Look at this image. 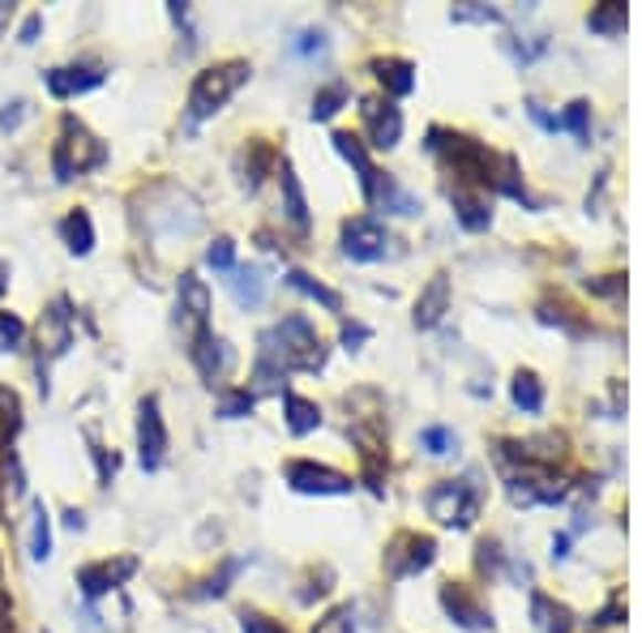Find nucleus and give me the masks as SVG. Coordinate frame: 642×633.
<instances>
[{
	"mask_svg": "<svg viewBox=\"0 0 642 633\" xmlns=\"http://www.w3.org/2000/svg\"><path fill=\"white\" fill-rule=\"evenodd\" d=\"M313 633H355V608L352 603H339V608H330L325 616H321Z\"/></svg>",
	"mask_w": 642,
	"mask_h": 633,
	"instance_id": "36",
	"label": "nucleus"
},
{
	"mask_svg": "<svg viewBox=\"0 0 642 633\" xmlns=\"http://www.w3.org/2000/svg\"><path fill=\"white\" fill-rule=\"evenodd\" d=\"M43 31V18L39 13H31L27 22H22V34H18V43H34V34Z\"/></svg>",
	"mask_w": 642,
	"mask_h": 633,
	"instance_id": "48",
	"label": "nucleus"
},
{
	"mask_svg": "<svg viewBox=\"0 0 642 633\" xmlns=\"http://www.w3.org/2000/svg\"><path fill=\"white\" fill-rule=\"evenodd\" d=\"M420 442H424V449H428L433 458H446V454L458 449V437H454L449 428H424V433H420Z\"/></svg>",
	"mask_w": 642,
	"mask_h": 633,
	"instance_id": "40",
	"label": "nucleus"
},
{
	"mask_svg": "<svg viewBox=\"0 0 642 633\" xmlns=\"http://www.w3.org/2000/svg\"><path fill=\"white\" fill-rule=\"evenodd\" d=\"M339 245H343V257H352V261H382V257L394 253V245H398V240H394V236H390L377 219L360 215V219L343 222Z\"/></svg>",
	"mask_w": 642,
	"mask_h": 633,
	"instance_id": "8",
	"label": "nucleus"
},
{
	"mask_svg": "<svg viewBox=\"0 0 642 633\" xmlns=\"http://www.w3.org/2000/svg\"><path fill=\"white\" fill-rule=\"evenodd\" d=\"M446 309H449V279L446 274H433L416 300V325L420 330H433L446 316Z\"/></svg>",
	"mask_w": 642,
	"mask_h": 633,
	"instance_id": "20",
	"label": "nucleus"
},
{
	"mask_svg": "<svg viewBox=\"0 0 642 633\" xmlns=\"http://www.w3.org/2000/svg\"><path fill=\"white\" fill-rule=\"evenodd\" d=\"M270 163H275V151L266 142H249V151H245V185L249 189L261 185V176L270 172Z\"/></svg>",
	"mask_w": 642,
	"mask_h": 633,
	"instance_id": "34",
	"label": "nucleus"
},
{
	"mask_svg": "<svg viewBox=\"0 0 642 633\" xmlns=\"http://www.w3.org/2000/svg\"><path fill=\"white\" fill-rule=\"evenodd\" d=\"M288 287L304 291L309 300H318L325 313H343V295H339L334 287L318 283V279H313V274H304V270H288Z\"/></svg>",
	"mask_w": 642,
	"mask_h": 633,
	"instance_id": "28",
	"label": "nucleus"
},
{
	"mask_svg": "<svg viewBox=\"0 0 642 633\" xmlns=\"http://www.w3.org/2000/svg\"><path fill=\"white\" fill-rule=\"evenodd\" d=\"M428 151L433 155H446V163L458 172V176H467L472 185H488L493 189V176H497V155L476 142V137H467V133H449V128H428Z\"/></svg>",
	"mask_w": 642,
	"mask_h": 633,
	"instance_id": "3",
	"label": "nucleus"
},
{
	"mask_svg": "<svg viewBox=\"0 0 642 633\" xmlns=\"http://www.w3.org/2000/svg\"><path fill=\"white\" fill-rule=\"evenodd\" d=\"M510 394H514V407H518V412L536 415L540 407H545V385H540L536 373H518Z\"/></svg>",
	"mask_w": 642,
	"mask_h": 633,
	"instance_id": "31",
	"label": "nucleus"
},
{
	"mask_svg": "<svg viewBox=\"0 0 642 633\" xmlns=\"http://www.w3.org/2000/svg\"><path fill=\"white\" fill-rule=\"evenodd\" d=\"M283 412H288V428L291 437H309L321 428V407L300 398V394H283Z\"/></svg>",
	"mask_w": 642,
	"mask_h": 633,
	"instance_id": "26",
	"label": "nucleus"
},
{
	"mask_svg": "<svg viewBox=\"0 0 642 633\" xmlns=\"http://www.w3.org/2000/svg\"><path fill=\"white\" fill-rule=\"evenodd\" d=\"M348 98H352L348 95V82H330V86H321L318 95H313V121H330V116H339Z\"/></svg>",
	"mask_w": 642,
	"mask_h": 633,
	"instance_id": "33",
	"label": "nucleus"
},
{
	"mask_svg": "<svg viewBox=\"0 0 642 633\" xmlns=\"http://www.w3.org/2000/svg\"><path fill=\"white\" fill-rule=\"evenodd\" d=\"M510 501L514 506H557L566 501V484L545 471L510 475Z\"/></svg>",
	"mask_w": 642,
	"mask_h": 633,
	"instance_id": "14",
	"label": "nucleus"
},
{
	"mask_svg": "<svg viewBox=\"0 0 642 633\" xmlns=\"http://www.w3.org/2000/svg\"><path fill=\"white\" fill-rule=\"evenodd\" d=\"M369 201L385 206L390 215H416V210H420V201L407 189H403L394 176H377V185H373V197H369Z\"/></svg>",
	"mask_w": 642,
	"mask_h": 633,
	"instance_id": "27",
	"label": "nucleus"
},
{
	"mask_svg": "<svg viewBox=\"0 0 642 633\" xmlns=\"http://www.w3.org/2000/svg\"><path fill=\"white\" fill-rule=\"evenodd\" d=\"M424 509H428V518H437L442 527H472L476 518H480V488L472 484V479H442V484H433L428 488V497H424Z\"/></svg>",
	"mask_w": 642,
	"mask_h": 633,
	"instance_id": "5",
	"label": "nucleus"
},
{
	"mask_svg": "<svg viewBox=\"0 0 642 633\" xmlns=\"http://www.w3.org/2000/svg\"><path fill=\"white\" fill-rule=\"evenodd\" d=\"M501 565V548H497V539H484L480 543V570H497Z\"/></svg>",
	"mask_w": 642,
	"mask_h": 633,
	"instance_id": "46",
	"label": "nucleus"
},
{
	"mask_svg": "<svg viewBox=\"0 0 642 633\" xmlns=\"http://www.w3.org/2000/svg\"><path fill=\"white\" fill-rule=\"evenodd\" d=\"M360 116H364L369 146H377V151H394L398 146V137H403V112L390 98H364L360 103Z\"/></svg>",
	"mask_w": 642,
	"mask_h": 633,
	"instance_id": "12",
	"label": "nucleus"
},
{
	"mask_svg": "<svg viewBox=\"0 0 642 633\" xmlns=\"http://www.w3.org/2000/svg\"><path fill=\"white\" fill-rule=\"evenodd\" d=\"M279 185H283V206H288V219L296 231H309V201H304V189H300V176L288 158L279 163Z\"/></svg>",
	"mask_w": 642,
	"mask_h": 633,
	"instance_id": "23",
	"label": "nucleus"
},
{
	"mask_svg": "<svg viewBox=\"0 0 642 633\" xmlns=\"http://www.w3.org/2000/svg\"><path fill=\"white\" fill-rule=\"evenodd\" d=\"M107 163V146L99 142L91 128L82 125L77 116H64L61 137L52 146V167H56V180H73V176H86Z\"/></svg>",
	"mask_w": 642,
	"mask_h": 633,
	"instance_id": "4",
	"label": "nucleus"
},
{
	"mask_svg": "<svg viewBox=\"0 0 642 633\" xmlns=\"http://www.w3.org/2000/svg\"><path fill=\"white\" fill-rule=\"evenodd\" d=\"M437 561V539L420 531H398L385 543V573L390 578H416Z\"/></svg>",
	"mask_w": 642,
	"mask_h": 633,
	"instance_id": "7",
	"label": "nucleus"
},
{
	"mask_svg": "<svg viewBox=\"0 0 642 633\" xmlns=\"http://www.w3.org/2000/svg\"><path fill=\"white\" fill-rule=\"evenodd\" d=\"M240 633H288L279 621L261 616V612H240Z\"/></svg>",
	"mask_w": 642,
	"mask_h": 633,
	"instance_id": "42",
	"label": "nucleus"
},
{
	"mask_svg": "<svg viewBox=\"0 0 642 633\" xmlns=\"http://www.w3.org/2000/svg\"><path fill=\"white\" fill-rule=\"evenodd\" d=\"M27 552L34 561H48L52 557V518H48V506L34 501L31 506V536H27Z\"/></svg>",
	"mask_w": 642,
	"mask_h": 633,
	"instance_id": "29",
	"label": "nucleus"
},
{
	"mask_svg": "<svg viewBox=\"0 0 642 633\" xmlns=\"http://www.w3.org/2000/svg\"><path fill=\"white\" fill-rule=\"evenodd\" d=\"M13 18V4H0V31H4V22Z\"/></svg>",
	"mask_w": 642,
	"mask_h": 633,
	"instance_id": "52",
	"label": "nucleus"
},
{
	"mask_svg": "<svg viewBox=\"0 0 642 633\" xmlns=\"http://www.w3.org/2000/svg\"><path fill=\"white\" fill-rule=\"evenodd\" d=\"M531 616H536V625L545 633H570L574 630V612L566 608V603H552L548 595H531Z\"/></svg>",
	"mask_w": 642,
	"mask_h": 633,
	"instance_id": "25",
	"label": "nucleus"
},
{
	"mask_svg": "<svg viewBox=\"0 0 642 633\" xmlns=\"http://www.w3.org/2000/svg\"><path fill=\"white\" fill-rule=\"evenodd\" d=\"M236 573H240V561H231V565H224V570L215 573V578H206V587H201L197 595H206V600H210V595H224V591H227V582H231Z\"/></svg>",
	"mask_w": 642,
	"mask_h": 633,
	"instance_id": "43",
	"label": "nucleus"
},
{
	"mask_svg": "<svg viewBox=\"0 0 642 633\" xmlns=\"http://www.w3.org/2000/svg\"><path fill=\"white\" fill-rule=\"evenodd\" d=\"M566 548H570V539H566V536H561V539H552V557H557V561H561V557H570Z\"/></svg>",
	"mask_w": 642,
	"mask_h": 633,
	"instance_id": "51",
	"label": "nucleus"
},
{
	"mask_svg": "<svg viewBox=\"0 0 642 633\" xmlns=\"http://www.w3.org/2000/svg\"><path fill=\"white\" fill-rule=\"evenodd\" d=\"M22 116H27V103H13L9 112H0V128H4V133H9V128H18Z\"/></svg>",
	"mask_w": 642,
	"mask_h": 633,
	"instance_id": "47",
	"label": "nucleus"
},
{
	"mask_svg": "<svg viewBox=\"0 0 642 633\" xmlns=\"http://www.w3.org/2000/svg\"><path fill=\"white\" fill-rule=\"evenodd\" d=\"M48 91L56 98H73V95H91L107 82V69L95 61H77V64H61V69H48Z\"/></svg>",
	"mask_w": 642,
	"mask_h": 633,
	"instance_id": "13",
	"label": "nucleus"
},
{
	"mask_svg": "<svg viewBox=\"0 0 642 633\" xmlns=\"http://www.w3.org/2000/svg\"><path fill=\"white\" fill-rule=\"evenodd\" d=\"M61 236H64V245H69V253L73 257H86L91 249H95V222H91L86 210H69V215L61 219Z\"/></svg>",
	"mask_w": 642,
	"mask_h": 633,
	"instance_id": "24",
	"label": "nucleus"
},
{
	"mask_svg": "<svg viewBox=\"0 0 642 633\" xmlns=\"http://www.w3.org/2000/svg\"><path fill=\"white\" fill-rule=\"evenodd\" d=\"M325 369V343L309 316H283L257 339V381L266 390H279L288 373H321Z\"/></svg>",
	"mask_w": 642,
	"mask_h": 633,
	"instance_id": "1",
	"label": "nucleus"
},
{
	"mask_svg": "<svg viewBox=\"0 0 642 633\" xmlns=\"http://www.w3.org/2000/svg\"><path fill=\"white\" fill-rule=\"evenodd\" d=\"M137 573V561L133 557H121V561H95V565H82L77 570V587H82V595L86 600H99V595H107V591H116L125 578Z\"/></svg>",
	"mask_w": 642,
	"mask_h": 633,
	"instance_id": "15",
	"label": "nucleus"
},
{
	"mask_svg": "<svg viewBox=\"0 0 642 633\" xmlns=\"http://www.w3.org/2000/svg\"><path fill=\"white\" fill-rule=\"evenodd\" d=\"M364 339H369V330H364V325H343V343H348V347L364 343Z\"/></svg>",
	"mask_w": 642,
	"mask_h": 633,
	"instance_id": "50",
	"label": "nucleus"
},
{
	"mask_svg": "<svg viewBox=\"0 0 642 633\" xmlns=\"http://www.w3.org/2000/svg\"><path fill=\"white\" fill-rule=\"evenodd\" d=\"M249 61H219L210 64V69H201L197 77H193V91H189V121H210L215 112H224L231 95L249 82Z\"/></svg>",
	"mask_w": 642,
	"mask_h": 633,
	"instance_id": "2",
	"label": "nucleus"
},
{
	"mask_svg": "<svg viewBox=\"0 0 642 633\" xmlns=\"http://www.w3.org/2000/svg\"><path fill=\"white\" fill-rule=\"evenodd\" d=\"M9 612H13V603H9V591H4V570H0V633L9 630Z\"/></svg>",
	"mask_w": 642,
	"mask_h": 633,
	"instance_id": "49",
	"label": "nucleus"
},
{
	"mask_svg": "<svg viewBox=\"0 0 642 633\" xmlns=\"http://www.w3.org/2000/svg\"><path fill=\"white\" fill-rule=\"evenodd\" d=\"M253 407H257L253 390H227L224 398H219V419H245Z\"/></svg>",
	"mask_w": 642,
	"mask_h": 633,
	"instance_id": "35",
	"label": "nucleus"
},
{
	"mask_svg": "<svg viewBox=\"0 0 642 633\" xmlns=\"http://www.w3.org/2000/svg\"><path fill=\"white\" fill-rule=\"evenodd\" d=\"M22 343H27V321L18 313H0V355L18 351Z\"/></svg>",
	"mask_w": 642,
	"mask_h": 633,
	"instance_id": "37",
	"label": "nucleus"
},
{
	"mask_svg": "<svg viewBox=\"0 0 642 633\" xmlns=\"http://www.w3.org/2000/svg\"><path fill=\"white\" fill-rule=\"evenodd\" d=\"M454 22H501V13L497 9H454Z\"/></svg>",
	"mask_w": 642,
	"mask_h": 633,
	"instance_id": "45",
	"label": "nucleus"
},
{
	"mask_svg": "<svg viewBox=\"0 0 642 633\" xmlns=\"http://www.w3.org/2000/svg\"><path fill=\"white\" fill-rule=\"evenodd\" d=\"M283 475H288L291 492H300V497H348L355 484L352 475L334 471V467H321V463H288L283 467Z\"/></svg>",
	"mask_w": 642,
	"mask_h": 633,
	"instance_id": "9",
	"label": "nucleus"
},
{
	"mask_svg": "<svg viewBox=\"0 0 642 633\" xmlns=\"http://www.w3.org/2000/svg\"><path fill=\"white\" fill-rule=\"evenodd\" d=\"M442 608H446L463 630H488V625H493V616L476 603V595H472L463 582H446V587H442Z\"/></svg>",
	"mask_w": 642,
	"mask_h": 633,
	"instance_id": "16",
	"label": "nucleus"
},
{
	"mask_svg": "<svg viewBox=\"0 0 642 633\" xmlns=\"http://www.w3.org/2000/svg\"><path fill=\"white\" fill-rule=\"evenodd\" d=\"M137 449H142V467L146 471H159L163 458H167V424H163L159 398H142L137 403Z\"/></svg>",
	"mask_w": 642,
	"mask_h": 633,
	"instance_id": "10",
	"label": "nucleus"
},
{
	"mask_svg": "<svg viewBox=\"0 0 642 633\" xmlns=\"http://www.w3.org/2000/svg\"><path fill=\"white\" fill-rule=\"evenodd\" d=\"M449 206H454V219L463 222L467 231H488V222H493V210H488V201H484L480 193L454 185V189H449Z\"/></svg>",
	"mask_w": 642,
	"mask_h": 633,
	"instance_id": "21",
	"label": "nucleus"
},
{
	"mask_svg": "<svg viewBox=\"0 0 642 633\" xmlns=\"http://www.w3.org/2000/svg\"><path fill=\"white\" fill-rule=\"evenodd\" d=\"M369 69H373V77L385 86V95L403 98L416 91V64L403 61V56H377Z\"/></svg>",
	"mask_w": 642,
	"mask_h": 633,
	"instance_id": "18",
	"label": "nucleus"
},
{
	"mask_svg": "<svg viewBox=\"0 0 642 633\" xmlns=\"http://www.w3.org/2000/svg\"><path fill=\"white\" fill-rule=\"evenodd\" d=\"M172 325L180 334V347L193 351L206 334H210V287L201 283L197 274H180V287H176V313H172Z\"/></svg>",
	"mask_w": 642,
	"mask_h": 633,
	"instance_id": "6",
	"label": "nucleus"
},
{
	"mask_svg": "<svg viewBox=\"0 0 642 633\" xmlns=\"http://www.w3.org/2000/svg\"><path fill=\"white\" fill-rule=\"evenodd\" d=\"M18 428H22V403H18L13 390L0 385V449H9V442L18 437Z\"/></svg>",
	"mask_w": 642,
	"mask_h": 633,
	"instance_id": "32",
	"label": "nucleus"
},
{
	"mask_svg": "<svg viewBox=\"0 0 642 633\" xmlns=\"http://www.w3.org/2000/svg\"><path fill=\"white\" fill-rule=\"evenodd\" d=\"M69 347H73V313H69V300H56L39 316V373L48 360H61Z\"/></svg>",
	"mask_w": 642,
	"mask_h": 633,
	"instance_id": "11",
	"label": "nucleus"
},
{
	"mask_svg": "<svg viewBox=\"0 0 642 633\" xmlns=\"http://www.w3.org/2000/svg\"><path fill=\"white\" fill-rule=\"evenodd\" d=\"M625 22H630V13H625V4H612V0H604V4H596L591 13H587V27L596 34H604V39H612V34L625 31Z\"/></svg>",
	"mask_w": 642,
	"mask_h": 633,
	"instance_id": "30",
	"label": "nucleus"
},
{
	"mask_svg": "<svg viewBox=\"0 0 642 633\" xmlns=\"http://www.w3.org/2000/svg\"><path fill=\"white\" fill-rule=\"evenodd\" d=\"M206 266L231 274V270H236V240H231V236H219V240L206 249Z\"/></svg>",
	"mask_w": 642,
	"mask_h": 633,
	"instance_id": "39",
	"label": "nucleus"
},
{
	"mask_svg": "<svg viewBox=\"0 0 642 633\" xmlns=\"http://www.w3.org/2000/svg\"><path fill=\"white\" fill-rule=\"evenodd\" d=\"M291 52H296V56H321V52H325V31H318V27L300 31L291 39Z\"/></svg>",
	"mask_w": 642,
	"mask_h": 633,
	"instance_id": "41",
	"label": "nucleus"
},
{
	"mask_svg": "<svg viewBox=\"0 0 642 633\" xmlns=\"http://www.w3.org/2000/svg\"><path fill=\"white\" fill-rule=\"evenodd\" d=\"M95 463H99V479H103V484H112V475L121 471V458H116V454H107L103 445H95Z\"/></svg>",
	"mask_w": 642,
	"mask_h": 633,
	"instance_id": "44",
	"label": "nucleus"
},
{
	"mask_svg": "<svg viewBox=\"0 0 642 633\" xmlns=\"http://www.w3.org/2000/svg\"><path fill=\"white\" fill-rule=\"evenodd\" d=\"M334 151L348 158L355 167V176H360V193L364 197H373V185H377V167H373V158H369V151H364V142L360 137H352V133H334Z\"/></svg>",
	"mask_w": 642,
	"mask_h": 633,
	"instance_id": "19",
	"label": "nucleus"
},
{
	"mask_svg": "<svg viewBox=\"0 0 642 633\" xmlns=\"http://www.w3.org/2000/svg\"><path fill=\"white\" fill-rule=\"evenodd\" d=\"M189 360L197 364V373L210 381V385H215V381H224L227 373L236 369V351L227 347L224 339H215V334H206V339L189 351Z\"/></svg>",
	"mask_w": 642,
	"mask_h": 633,
	"instance_id": "17",
	"label": "nucleus"
},
{
	"mask_svg": "<svg viewBox=\"0 0 642 633\" xmlns=\"http://www.w3.org/2000/svg\"><path fill=\"white\" fill-rule=\"evenodd\" d=\"M231 295L240 309H261L266 304V270L261 266H236L231 270Z\"/></svg>",
	"mask_w": 642,
	"mask_h": 633,
	"instance_id": "22",
	"label": "nucleus"
},
{
	"mask_svg": "<svg viewBox=\"0 0 642 633\" xmlns=\"http://www.w3.org/2000/svg\"><path fill=\"white\" fill-rule=\"evenodd\" d=\"M587 116H591V107L578 98V103H570V107L557 116V128H570L574 137H582V142H587V137H591V128H587Z\"/></svg>",
	"mask_w": 642,
	"mask_h": 633,
	"instance_id": "38",
	"label": "nucleus"
}]
</instances>
